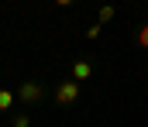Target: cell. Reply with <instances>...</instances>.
I'll use <instances>...</instances> for the list:
<instances>
[{
    "label": "cell",
    "instance_id": "cell-4",
    "mask_svg": "<svg viewBox=\"0 0 148 127\" xmlns=\"http://www.w3.org/2000/svg\"><path fill=\"white\" fill-rule=\"evenodd\" d=\"M10 103H14V93L10 89H0V110H10Z\"/></svg>",
    "mask_w": 148,
    "mask_h": 127
},
{
    "label": "cell",
    "instance_id": "cell-5",
    "mask_svg": "<svg viewBox=\"0 0 148 127\" xmlns=\"http://www.w3.org/2000/svg\"><path fill=\"white\" fill-rule=\"evenodd\" d=\"M138 45H141V48H148V24L138 31Z\"/></svg>",
    "mask_w": 148,
    "mask_h": 127
},
{
    "label": "cell",
    "instance_id": "cell-1",
    "mask_svg": "<svg viewBox=\"0 0 148 127\" xmlns=\"http://www.w3.org/2000/svg\"><path fill=\"white\" fill-rule=\"evenodd\" d=\"M76 96H79V86L76 83H62L59 86V93H55V100L66 107V103H76Z\"/></svg>",
    "mask_w": 148,
    "mask_h": 127
},
{
    "label": "cell",
    "instance_id": "cell-2",
    "mask_svg": "<svg viewBox=\"0 0 148 127\" xmlns=\"http://www.w3.org/2000/svg\"><path fill=\"white\" fill-rule=\"evenodd\" d=\"M17 96L28 100V103H35V100H41V86H38V83H24L21 89H17Z\"/></svg>",
    "mask_w": 148,
    "mask_h": 127
},
{
    "label": "cell",
    "instance_id": "cell-6",
    "mask_svg": "<svg viewBox=\"0 0 148 127\" xmlns=\"http://www.w3.org/2000/svg\"><path fill=\"white\" fill-rule=\"evenodd\" d=\"M110 17H114V7H110V3H107V7H100V21H110Z\"/></svg>",
    "mask_w": 148,
    "mask_h": 127
},
{
    "label": "cell",
    "instance_id": "cell-7",
    "mask_svg": "<svg viewBox=\"0 0 148 127\" xmlns=\"http://www.w3.org/2000/svg\"><path fill=\"white\" fill-rule=\"evenodd\" d=\"M31 124V117H14V127H28Z\"/></svg>",
    "mask_w": 148,
    "mask_h": 127
},
{
    "label": "cell",
    "instance_id": "cell-3",
    "mask_svg": "<svg viewBox=\"0 0 148 127\" xmlns=\"http://www.w3.org/2000/svg\"><path fill=\"white\" fill-rule=\"evenodd\" d=\"M73 76H76V79H90V76H93V65H90V62H76V65H73Z\"/></svg>",
    "mask_w": 148,
    "mask_h": 127
},
{
    "label": "cell",
    "instance_id": "cell-8",
    "mask_svg": "<svg viewBox=\"0 0 148 127\" xmlns=\"http://www.w3.org/2000/svg\"><path fill=\"white\" fill-rule=\"evenodd\" d=\"M55 3H62V7H69V3H73V0H55Z\"/></svg>",
    "mask_w": 148,
    "mask_h": 127
}]
</instances>
